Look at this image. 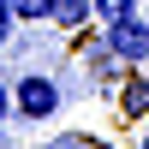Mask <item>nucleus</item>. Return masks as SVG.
<instances>
[{
  "label": "nucleus",
  "instance_id": "2",
  "mask_svg": "<svg viewBox=\"0 0 149 149\" xmlns=\"http://www.w3.org/2000/svg\"><path fill=\"white\" fill-rule=\"evenodd\" d=\"M102 42L113 48V60H125V66H143V60H149V18H137V12H125V18H107Z\"/></svg>",
  "mask_w": 149,
  "mask_h": 149
},
{
  "label": "nucleus",
  "instance_id": "5",
  "mask_svg": "<svg viewBox=\"0 0 149 149\" xmlns=\"http://www.w3.org/2000/svg\"><path fill=\"white\" fill-rule=\"evenodd\" d=\"M6 6H12V18H18V24H42L54 0H6Z\"/></svg>",
  "mask_w": 149,
  "mask_h": 149
},
{
  "label": "nucleus",
  "instance_id": "8",
  "mask_svg": "<svg viewBox=\"0 0 149 149\" xmlns=\"http://www.w3.org/2000/svg\"><path fill=\"white\" fill-rule=\"evenodd\" d=\"M6 119H12V84L0 78V125H6Z\"/></svg>",
  "mask_w": 149,
  "mask_h": 149
},
{
  "label": "nucleus",
  "instance_id": "3",
  "mask_svg": "<svg viewBox=\"0 0 149 149\" xmlns=\"http://www.w3.org/2000/svg\"><path fill=\"white\" fill-rule=\"evenodd\" d=\"M84 18H90V0H54V6H48V24H54V30H78Z\"/></svg>",
  "mask_w": 149,
  "mask_h": 149
},
{
  "label": "nucleus",
  "instance_id": "11",
  "mask_svg": "<svg viewBox=\"0 0 149 149\" xmlns=\"http://www.w3.org/2000/svg\"><path fill=\"white\" fill-rule=\"evenodd\" d=\"M137 149H149V131H143V143H137Z\"/></svg>",
  "mask_w": 149,
  "mask_h": 149
},
{
  "label": "nucleus",
  "instance_id": "6",
  "mask_svg": "<svg viewBox=\"0 0 149 149\" xmlns=\"http://www.w3.org/2000/svg\"><path fill=\"white\" fill-rule=\"evenodd\" d=\"M90 12H95V18H125V12H137V0H90Z\"/></svg>",
  "mask_w": 149,
  "mask_h": 149
},
{
  "label": "nucleus",
  "instance_id": "1",
  "mask_svg": "<svg viewBox=\"0 0 149 149\" xmlns=\"http://www.w3.org/2000/svg\"><path fill=\"white\" fill-rule=\"evenodd\" d=\"M12 113H18L24 125L54 119V113H60V84L48 78V72H24V78L12 84Z\"/></svg>",
  "mask_w": 149,
  "mask_h": 149
},
{
  "label": "nucleus",
  "instance_id": "4",
  "mask_svg": "<svg viewBox=\"0 0 149 149\" xmlns=\"http://www.w3.org/2000/svg\"><path fill=\"white\" fill-rule=\"evenodd\" d=\"M119 107H125L131 119L149 113V78H131V84H125V95H119Z\"/></svg>",
  "mask_w": 149,
  "mask_h": 149
},
{
  "label": "nucleus",
  "instance_id": "7",
  "mask_svg": "<svg viewBox=\"0 0 149 149\" xmlns=\"http://www.w3.org/2000/svg\"><path fill=\"white\" fill-rule=\"evenodd\" d=\"M12 24H18V18H12V6L0 0V54H6V42H12Z\"/></svg>",
  "mask_w": 149,
  "mask_h": 149
},
{
  "label": "nucleus",
  "instance_id": "9",
  "mask_svg": "<svg viewBox=\"0 0 149 149\" xmlns=\"http://www.w3.org/2000/svg\"><path fill=\"white\" fill-rule=\"evenodd\" d=\"M84 143H90V137H60L54 149H84Z\"/></svg>",
  "mask_w": 149,
  "mask_h": 149
},
{
  "label": "nucleus",
  "instance_id": "10",
  "mask_svg": "<svg viewBox=\"0 0 149 149\" xmlns=\"http://www.w3.org/2000/svg\"><path fill=\"white\" fill-rule=\"evenodd\" d=\"M84 149H113V143H84Z\"/></svg>",
  "mask_w": 149,
  "mask_h": 149
}]
</instances>
